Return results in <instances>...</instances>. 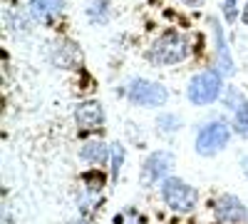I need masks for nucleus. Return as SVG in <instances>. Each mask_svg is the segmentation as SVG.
<instances>
[{
	"label": "nucleus",
	"instance_id": "1",
	"mask_svg": "<svg viewBox=\"0 0 248 224\" xmlns=\"http://www.w3.org/2000/svg\"><path fill=\"white\" fill-rule=\"evenodd\" d=\"M218 95H221V75L216 70H206V72L194 75L189 87H186V97H189V103H194L196 107L211 105Z\"/></svg>",
	"mask_w": 248,
	"mask_h": 224
},
{
	"label": "nucleus",
	"instance_id": "2",
	"mask_svg": "<svg viewBox=\"0 0 248 224\" xmlns=\"http://www.w3.org/2000/svg\"><path fill=\"white\" fill-rule=\"evenodd\" d=\"M127 97H129V103H134L139 107H161V105H167L169 92L159 83H149V80L137 77L127 87Z\"/></svg>",
	"mask_w": 248,
	"mask_h": 224
},
{
	"label": "nucleus",
	"instance_id": "3",
	"mask_svg": "<svg viewBox=\"0 0 248 224\" xmlns=\"http://www.w3.org/2000/svg\"><path fill=\"white\" fill-rule=\"evenodd\" d=\"M161 197H164V202L171 207V209H176V212H191L194 207H196V190L194 187H189L186 182H181V179H176V177H167L164 179V185H161Z\"/></svg>",
	"mask_w": 248,
	"mask_h": 224
},
{
	"label": "nucleus",
	"instance_id": "4",
	"mask_svg": "<svg viewBox=\"0 0 248 224\" xmlns=\"http://www.w3.org/2000/svg\"><path fill=\"white\" fill-rule=\"evenodd\" d=\"M229 137H231L229 127L221 125V122H211V125H206L199 132V137H196V152L201 157H211V155L221 152L226 145H229Z\"/></svg>",
	"mask_w": 248,
	"mask_h": 224
},
{
	"label": "nucleus",
	"instance_id": "5",
	"mask_svg": "<svg viewBox=\"0 0 248 224\" xmlns=\"http://www.w3.org/2000/svg\"><path fill=\"white\" fill-rule=\"evenodd\" d=\"M186 55H189V43H186V37H181L176 33H167L154 45V60L156 63H164V65L181 63Z\"/></svg>",
	"mask_w": 248,
	"mask_h": 224
},
{
	"label": "nucleus",
	"instance_id": "6",
	"mask_svg": "<svg viewBox=\"0 0 248 224\" xmlns=\"http://www.w3.org/2000/svg\"><path fill=\"white\" fill-rule=\"evenodd\" d=\"M171 167H174L171 152H152L147 157V162H144V170H141V187H149L154 182L164 179Z\"/></svg>",
	"mask_w": 248,
	"mask_h": 224
},
{
	"label": "nucleus",
	"instance_id": "7",
	"mask_svg": "<svg viewBox=\"0 0 248 224\" xmlns=\"http://www.w3.org/2000/svg\"><path fill=\"white\" fill-rule=\"evenodd\" d=\"M75 120L79 127H90V130H99L102 122H105V112H102V105L99 103H82L75 112Z\"/></svg>",
	"mask_w": 248,
	"mask_h": 224
},
{
	"label": "nucleus",
	"instance_id": "8",
	"mask_svg": "<svg viewBox=\"0 0 248 224\" xmlns=\"http://www.w3.org/2000/svg\"><path fill=\"white\" fill-rule=\"evenodd\" d=\"M216 214L223 222H243L246 219V207L231 194H226L216 202Z\"/></svg>",
	"mask_w": 248,
	"mask_h": 224
},
{
	"label": "nucleus",
	"instance_id": "9",
	"mask_svg": "<svg viewBox=\"0 0 248 224\" xmlns=\"http://www.w3.org/2000/svg\"><path fill=\"white\" fill-rule=\"evenodd\" d=\"M109 147L107 145H102V142H87L85 147H82V159L90 162V165H105V162L109 159Z\"/></svg>",
	"mask_w": 248,
	"mask_h": 224
},
{
	"label": "nucleus",
	"instance_id": "10",
	"mask_svg": "<svg viewBox=\"0 0 248 224\" xmlns=\"http://www.w3.org/2000/svg\"><path fill=\"white\" fill-rule=\"evenodd\" d=\"M62 8H65V0H30V10H32L37 17L57 15Z\"/></svg>",
	"mask_w": 248,
	"mask_h": 224
},
{
	"label": "nucleus",
	"instance_id": "11",
	"mask_svg": "<svg viewBox=\"0 0 248 224\" xmlns=\"http://www.w3.org/2000/svg\"><path fill=\"white\" fill-rule=\"evenodd\" d=\"M211 25H214L216 43H218V60H221V70L231 75V72H233V68H231V57L226 55V45H223V35H221V28H218V23H216V20H211Z\"/></svg>",
	"mask_w": 248,
	"mask_h": 224
},
{
	"label": "nucleus",
	"instance_id": "12",
	"mask_svg": "<svg viewBox=\"0 0 248 224\" xmlns=\"http://www.w3.org/2000/svg\"><path fill=\"white\" fill-rule=\"evenodd\" d=\"M107 13H109V10H107L105 0H92V8H87V15H92V20H97V23H102Z\"/></svg>",
	"mask_w": 248,
	"mask_h": 224
},
{
	"label": "nucleus",
	"instance_id": "13",
	"mask_svg": "<svg viewBox=\"0 0 248 224\" xmlns=\"http://www.w3.org/2000/svg\"><path fill=\"white\" fill-rule=\"evenodd\" d=\"M122 159H124V147L122 145H112V179H117V174H119Z\"/></svg>",
	"mask_w": 248,
	"mask_h": 224
},
{
	"label": "nucleus",
	"instance_id": "14",
	"mask_svg": "<svg viewBox=\"0 0 248 224\" xmlns=\"http://www.w3.org/2000/svg\"><path fill=\"white\" fill-rule=\"evenodd\" d=\"M236 125L241 135H248V105H241V110L236 112Z\"/></svg>",
	"mask_w": 248,
	"mask_h": 224
},
{
	"label": "nucleus",
	"instance_id": "15",
	"mask_svg": "<svg viewBox=\"0 0 248 224\" xmlns=\"http://www.w3.org/2000/svg\"><path fill=\"white\" fill-rule=\"evenodd\" d=\"M226 3H229V5H226V17H229V23H231V20H233V3H236V0H226Z\"/></svg>",
	"mask_w": 248,
	"mask_h": 224
},
{
	"label": "nucleus",
	"instance_id": "16",
	"mask_svg": "<svg viewBox=\"0 0 248 224\" xmlns=\"http://www.w3.org/2000/svg\"><path fill=\"white\" fill-rule=\"evenodd\" d=\"M181 3H186L189 8H199V5H203V0H181Z\"/></svg>",
	"mask_w": 248,
	"mask_h": 224
},
{
	"label": "nucleus",
	"instance_id": "17",
	"mask_svg": "<svg viewBox=\"0 0 248 224\" xmlns=\"http://www.w3.org/2000/svg\"><path fill=\"white\" fill-rule=\"evenodd\" d=\"M241 17H243V23L248 25V3H246V8H243V15H241Z\"/></svg>",
	"mask_w": 248,
	"mask_h": 224
},
{
	"label": "nucleus",
	"instance_id": "18",
	"mask_svg": "<svg viewBox=\"0 0 248 224\" xmlns=\"http://www.w3.org/2000/svg\"><path fill=\"white\" fill-rule=\"evenodd\" d=\"M79 224H85V222H79Z\"/></svg>",
	"mask_w": 248,
	"mask_h": 224
}]
</instances>
